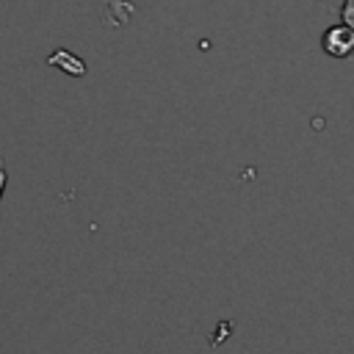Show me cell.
<instances>
[{
    "label": "cell",
    "mask_w": 354,
    "mask_h": 354,
    "mask_svg": "<svg viewBox=\"0 0 354 354\" xmlns=\"http://www.w3.org/2000/svg\"><path fill=\"white\" fill-rule=\"evenodd\" d=\"M321 47L326 55L332 58H354V30L340 22V25H332L326 28V33L321 36Z\"/></svg>",
    "instance_id": "cell-1"
},
{
    "label": "cell",
    "mask_w": 354,
    "mask_h": 354,
    "mask_svg": "<svg viewBox=\"0 0 354 354\" xmlns=\"http://www.w3.org/2000/svg\"><path fill=\"white\" fill-rule=\"evenodd\" d=\"M340 22H346L354 30V0H343V6H340Z\"/></svg>",
    "instance_id": "cell-3"
},
{
    "label": "cell",
    "mask_w": 354,
    "mask_h": 354,
    "mask_svg": "<svg viewBox=\"0 0 354 354\" xmlns=\"http://www.w3.org/2000/svg\"><path fill=\"white\" fill-rule=\"evenodd\" d=\"M105 3V22H111L113 28H122V25H127L130 22V17H133V11H136V3H130V0H102Z\"/></svg>",
    "instance_id": "cell-2"
},
{
    "label": "cell",
    "mask_w": 354,
    "mask_h": 354,
    "mask_svg": "<svg viewBox=\"0 0 354 354\" xmlns=\"http://www.w3.org/2000/svg\"><path fill=\"white\" fill-rule=\"evenodd\" d=\"M6 183H8V171H6V163L0 160V199H3V191H6Z\"/></svg>",
    "instance_id": "cell-4"
}]
</instances>
